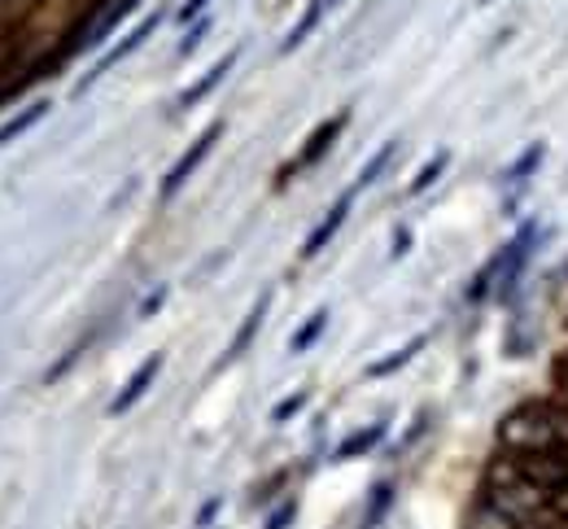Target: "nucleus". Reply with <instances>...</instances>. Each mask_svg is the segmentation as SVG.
I'll return each mask as SVG.
<instances>
[{"mask_svg": "<svg viewBox=\"0 0 568 529\" xmlns=\"http://www.w3.org/2000/svg\"><path fill=\"white\" fill-rule=\"evenodd\" d=\"M551 512H556L560 521H568V481H565V486H556V490H551Z\"/></svg>", "mask_w": 568, "mask_h": 529, "instance_id": "obj_23", "label": "nucleus"}, {"mask_svg": "<svg viewBox=\"0 0 568 529\" xmlns=\"http://www.w3.org/2000/svg\"><path fill=\"white\" fill-rule=\"evenodd\" d=\"M306 407V394H293V398H284V403H276V411H272V420H288L293 411H302Z\"/></svg>", "mask_w": 568, "mask_h": 529, "instance_id": "obj_21", "label": "nucleus"}, {"mask_svg": "<svg viewBox=\"0 0 568 529\" xmlns=\"http://www.w3.org/2000/svg\"><path fill=\"white\" fill-rule=\"evenodd\" d=\"M328 9H333L328 0H311V4H306V13L297 18V27H293V31L284 35L281 53H293V49H297V44H302V40H306V35H311V31L320 27V22H324V13H328Z\"/></svg>", "mask_w": 568, "mask_h": 529, "instance_id": "obj_10", "label": "nucleus"}, {"mask_svg": "<svg viewBox=\"0 0 568 529\" xmlns=\"http://www.w3.org/2000/svg\"><path fill=\"white\" fill-rule=\"evenodd\" d=\"M158 373H162V355H149V359H144L141 368L132 373V380L123 385V394H119V398L110 403V416H123L128 407H136V403L144 398V389L153 385V377H158Z\"/></svg>", "mask_w": 568, "mask_h": 529, "instance_id": "obj_7", "label": "nucleus"}, {"mask_svg": "<svg viewBox=\"0 0 568 529\" xmlns=\"http://www.w3.org/2000/svg\"><path fill=\"white\" fill-rule=\"evenodd\" d=\"M206 31H211V22H206V18H202V22H197V31H189V40H184V44H180V53H193V49H197V44H202V35H206Z\"/></svg>", "mask_w": 568, "mask_h": 529, "instance_id": "obj_24", "label": "nucleus"}, {"mask_svg": "<svg viewBox=\"0 0 568 529\" xmlns=\"http://www.w3.org/2000/svg\"><path fill=\"white\" fill-rule=\"evenodd\" d=\"M49 110H53V105H49V101L40 96V101H31V105H27V110H22L18 119H9V123L0 128V150H4V145H9L13 136H22V132H31V128H36V123H40V119H44Z\"/></svg>", "mask_w": 568, "mask_h": 529, "instance_id": "obj_12", "label": "nucleus"}, {"mask_svg": "<svg viewBox=\"0 0 568 529\" xmlns=\"http://www.w3.org/2000/svg\"><path fill=\"white\" fill-rule=\"evenodd\" d=\"M498 447L503 451H560L568 447V420L551 403H520L498 420Z\"/></svg>", "mask_w": 568, "mask_h": 529, "instance_id": "obj_1", "label": "nucleus"}, {"mask_svg": "<svg viewBox=\"0 0 568 529\" xmlns=\"http://www.w3.org/2000/svg\"><path fill=\"white\" fill-rule=\"evenodd\" d=\"M385 438V425H367V429H358V434H351L342 447H337V455L333 459H355V455H363V451H372L376 442Z\"/></svg>", "mask_w": 568, "mask_h": 529, "instance_id": "obj_13", "label": "nucleus"}, {"mask_svg": "<svg viewBox=\"0 0 568 529\" xmlns=\"http://www.w3.org/2000/svg\"><path fill=\"white\" fill-rule=\"evenodd\" d=\"M328 4H337V0H328Z\"/></svg>", "mask_w": 568, "mask_h": 529, "instance_id": "obj_28", "label": "nucleus"}, {"mask_svg": "<svg viewBox=\"0 0 568 529\" xmlns=\"http://www.w3.org/2000/svg\"><path fill=\"white\" fill-rule=\"evenodd\" d=\"M358 193H363V189H358V184H351V189H346V193L333 202V211H328V215L315 224V232L306 236V245H302V258H315V254H320V250H324V245L337 236V227L346 224V215H351V206H355Z\"/></svg>", "mask_w": 568, "mask_h": 529, "instance_id": "obj_4", "label": "nucleus"}, {"mask_svg": "<svg viewBox=\"0 0 568 529\" xmlns=\"http://www.w3.org/2000/svg\"><path fill=\"white\" fill-rule=\"evenodd\" d=\"M560 385H565V389H568V359H565V364H560Z\"/></svg>", "mask_w": 568, "mask_h": 529, "instance_id": "obj_27", "label": "nucleus"}, {"mask_svg": "<svg viewBox=\"0 0 568 529\" xmlns=\"http://www.w3.org/2000/svg\"><path fill=\"white\" fill-rule=\"evenodd\" d=\"M206 4H211V0H189V4H184V9H180V18H184V22H189V18H197V13H202V9H206Z\"/></svg>", "mask_w": 568, "mask_h": 529, "instance_id": "obj_25", "label": "nucleus"}, {"mask_svg": "<svg viewBox=\"0 0 568 529\" xmlns=\"http://www.w3.org/2000/svg\"><path fill=\"white\" fill-rule=\"evenodd\" d=\"M293 517H297V503L288 499V503H281V508L267 517V529H288V521H293Z\"/></svg>", "mask_w": 568, "mask_h": 529, "instance_id": "obj_19", "label": "nucleus"}, {"mask_svg": "<svg viewBox=\"0 0 568 529\" xmlns=\"http://www.w3.org/2000/svg\"><path fill=\"white\" fill-rule=\"evenodd\" d=\"M473 529H525L511 512H503L498 503L490 499H481V508H477V517H473Z\"/></svg>", "mask_w": 568, "mask_h": 529, "instance_id": "obj_14", "label": "nucleus"}, {"mask_svg": "<svg viewBox=\"0 0 568 529\" xmlns=\"http://www.w3.org/2000/svg\"><path fill=\"white\" fill-rule=\"evenodd\" d=\"M446 162H450V153H433L425 166H420V175L412 180V193H425V189H433V184H437V175L446 171Z\"/></svg>", "mask_w": 568, "mask_h": 529, "instance_id": "obj_18", "label": "nucleus"}, {"mask_svg": "<svg viewBox=\"0 0 568 529\" xmlns=\"http://www.w3.org/2000/svg\"><path fill=\"white\" fill-rule=\"evenodd\" d=\"M324 328H328V311H315V315H311V319H306V324H302V328L293 333V342H288V350H293V355H302V350H311V346H315V337H320Z\"/></svg>", "mask_w": 568, "mask_h": 529, "instance_id": "obj_15", "label": "nucleus"}, {"mask_svg": "<svg viewBox=\"0 0 568 529\" xmlns=\"http://www.w3.org/2000/svg\"><path fill=\"white\" fill-rule=\"evenodd\" d=\"M394 150H398V141H389V145H381V150H376V157H372V162H367V166H363V171H358V189H367V184H376V175H381V171H385V166H389V157H394Z\"/></svg>", "mask_w": 568, "mask_h": 529, "instance_id": "obj_17", "label": "nucleus"}, {"mask_svg": "<svg viewBox=\"0 0 568 529\" xmlns=\"http://www.w3.org/2000/svg\"><path fill=\"white\" fill-rule=\"evenodd\" d=\"M538 157H542V150H538V145H534V150L525 153V157H520V162H516V166H511V171H507V180H520V175H529V171H534V166H538Z\"/></svg>", "mask_w": 568, "mask_h": 529, "instance_id": "obj_20", "label": "nucleus"}, {"mask_svg": "<svg viewBox=\"0 0 568 529\" xmlns=\"http://www.w3.org/2000/svg\"><path fill=\"white\" fill-rule=\"evenodd\" d=\"M385 508H389V486H376V503H372V512H367V521H363V526H367V529L376 526Z\"/></svg>", "mask_w": 568, "mask_h": 529, "instance_id": "obj_22", "label": "nucleus"}, {"mask_svg": "<svg viewBox=\"0 0 568 529\" xmlns=\"http://www.w3.org/2000/svg\"><path fill=\"white\" fill-rule=\"evenodd\" d=\"M420 346H425V337H412V342H407L403 350H394L389 359H381V364H372V368H367V377H389V373H398V368H403V364H407V359H412V355H416Z\"/></svg>", "mask_w": 568, "mask_h": 529, "instance_id": "obj_16", "label": "nucleus"}, {"mask_svg": "<svg viewBox=\"0 0 568 529\" xmlns=\"http://www.w3.org/2000/svg\"><path fill=\"white\" fill-rule=\"evenodd\" d=\"M351 123V114L342 110V114H333V119H324L315 132H311V141H306V150H302V157H297V166H311V162H320L324 153L333 150V141L342 136V128Z\"/></svg>", "mask_w": 568, "mask_h": 529, "instance_id": "obj_8", "label": "nucleus"}, {"mask_svg": "<svg viewBox=\"0 0 568 529\" xmlns=\"http://www.w3.org/2000/svg\"><path fill=\"white\" fill-rule=\"evenodd\" d=\"M511 459H516L520 477L534 481V486H542V490H556V486L568 481V447H560V451H525V455L511 451Z\"/></svg>", "mask_w": 568, "mask_h": 529, "instance_id": "obj_2", "label": "nucleus"}, {"mask_svg": "<svg viewBox=\"0 0 568 529\" xmlns=\"http://www.w3.org/2000/svg\"><path fill=\"white\" fill-rule=\"evenodd\" d=\"M153 27H158V13H153V18H144L141 27H136V31H132V35H128V40H123V44H119V49H110V53H105V58H101V62H97V67H92V71H88V75L79 79V92H83V88H88V83H97V79L105 75V71H110V67H119V62H123V58H128V53H136V49H141L144 40H149V35H153Z\"/></svg>", "mask_w": 568, "mask_h": 529, "instance_id": "obj_6", "label": "nucleus"}, {"mask_svg": "<svg viewBox=\"0 0 568 529\" xmlns=\"http://www.w3.org/2000/svg\"><path fill=\"white\" fill-rule=\"evenodd\" d=\"M407 245H412V232H398V236H394V258H398Z\"/></svg>", "mask_w": 568, "mask_h": 529, "instance_id": "obj_26", "label": "nucleus"}, {"mask_svg": "<svg viewBox=\"0 0 568 529\" xmlns=\"http://www.w3.org/2000/svg\"><path fill=\"white\" fill-rule=\"evenodd\" d=\"M267 306H272V294H263V298L254 303V311L245 315V324H241V333L232 337V346H227V355H223V359H236V355H245V346L254 342V333H258V324H263V315H267Z\"/></svg>", "mask_w": 568, "mask_h": 529, "instance_id": "obj_11", "label": "nucleus"}, {"mask_svg": "<svg viewBox=\"0 0 568 529\" xmlns=\"http://www.w3.org/2000/svg\"><path fill=\"white\" fill-rule=\"evenodd\" d=\"M236 58H241V53H236V49H232V53H223V58H219V62H214L211 71H206V75L197 79V83H193V88H189V92H184V96H180V110H193V105H197V101H206V96H211L214 88H219V83H223V79L232 75V67H236Z\"/></svg>", "mask_w": 568, "mask_h": 529, "instance_id": "obj_9", "label": "nucleus"}, {"mask_svg": "<svg viewBox=\"0 0 568 529\" xmlns=\"http://www.w3.org/2000/svg\"><path fill=\"white\" fill-rule=\"evenodd\" d=\"M219 136H223V123H211V128H206V132L193 141V150L184 153V157H180V162L166 171V180H162V197H175V193L189 184V175H193V171H197V166L211 157V150H214V141H219Z\"/></svg>", "mask_w": 568, "mask_h": 529, "instance_id": "obj_3", "label": "nucleus"}, {"mask_svg": "<svg viewBox=\"0 0 568 529\" xmlns=\"http://www.w3.org/2000/svg\"><path fill=\"white\" fill-rule=\"evenodd\" d=\"M144 0H105V9L92 18V27L83 31V40H79V49H101L105 40H110V31L123 22V18H132L136 9H141Z\"/></svg>", "mask_w": 568, "mask_h": 529, "instance_id": "obj_5", "label": "nucleus"}]
</instances>
